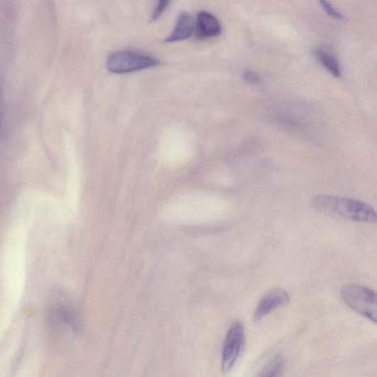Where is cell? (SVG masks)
Here are the masks:
<instances>
[{
    "instance_id": "3957f363",
    "label": "cell",
    "mask_w": 377,
    "mask_h": 377,
    "mask_svg": "<svg viewBox=\"0 0 377 377\" xmlns=\"http://www.w3.org/2000/svg\"><path fill=\"white\" fill-rule=\"evenodd\" d=\"M159 62L149 55L136 52L121 51L111 54L107 61V69L116 74L137 72L157 66Z\"/></svg>"
},
{
    "instance_id": "7a4b0ae2",
    "label": "cell",
    "mask_w": 377,
    "mask_h": 377,
    "mask_svg": "<svg viewBox=\"0 0 377 377\" xmlns=\"http://www.w3.org/2000/svg\"><path fill=\"white\" fill-rule=\"evenodd\" d=\"M345 303L354 311L376 323L377 296L375 291L361 286L349 285L342 290Z\"/></svg>"
},
{
    "instance_id": "ba28073f",
    "label": "cell",
    "mask_w": 377,
    "mask_h": 377,
    "mask_svg": "<svg viewBox=\"0 0 377 377\" xmlns=\"http://www.w3.org/2000/svg\"><path fill=\"white\" fill-rule=\"evenodd\" d=\"M315 58L322 64L333 77L340 78L342 67L337 56L330 49L325 47H317L315 51Z\"/></svg>"
},
{
    "instance_id": "30bf717a",
    "label": "cell",
    "mask_w": 377,
    "mask_h": 377,
    "mask_svg": "<svg viewBox=\"0 0 377 377\" xmlns=\"http://www.w3.org/2000/svg\"><path fill=\"white\" fill-rule=\"evenodd\" d=\"M320 6H322L323 9L326 11V13L330 16L335 18V20H337V21L345 20L346 18L345 16L340 11H338L337 9H335L330 3L325 1V0H323V1L320 2Z\"/></svg>"
},
{
    "instance_id": "52a82bcc",
    "label": "cell",
    "mask_w": 377,
    "mask_h": 377,
    "mask_svg": "<svg viewBox=\"0 0 377 377\" xmlns=\"http://www.w3.org/2000/svg\"><path fill=\"white\" fill-rule=\"evenodd\" d=\"M196 30V22L188 13H181L174 31L165 40L166 43H176L188 39Z\"/></svg>"
},
{
    "instance_id": "5b68a950",
    "label": "cell",
    "mask_w": 377,
    "mask_h": 377,
    "mask_svg": "<svg viewBox=\"0 0 377 377\" xmlns=\"http://www.w3.org/2000/svg\"><path fill=\"white\" fill-rule=\"evenodd\" d=\"M289 300V294L285 290L271 291L259 300L254 314V320L258 322L276 309L286 305Z\"/></svg>"
},
{
    "instance_id": "9c48e42d",
    "label": "cell",
    "mask_w": 377,
    "mask_h": 377,
    "mask_svg": "<svg viewBox=\"0 0 377 377\" xmlns=\"http://www.w3.org/2000/svg\"><path fill=\"white\" fill-rule=\"evenodd\" d=\"M286 369V363L281 356L272 358L259 371L257 377H282Z\"/></svg>"
},
{
    "instance_id": "8992f818",
    "label": "cell",
    "mask_w": 377,
    "mask_h": 377,
    "mask_svg": "<svg viewBox=\"0 0 377 377\" xmlns=\"http://www.w3.org/2000/svg\"><path fill=\"white\" fill-rule=\"evenodd\" d=\"M196 30L200 39H209L219 35L222 33V26L213 14L202 11L198 16Z\"/></svg>"
},
{
    "instance_id": "8fae6325",
    "label": "cell",
    "mask_w": 377,
    "mask_h": 377,
    "mask_svg": "<svg viewBox=\"0 0 377 377\" xmlns=\"http://www.w3.org/2000/svg\"><path fill=\"white\" fill-rule=\"evenodd\" d=\"M242 78L244 81L249 84H258L261 82V78L259 75L252 70H247L242 74Z\"/></svg>"
},
{
    "instance_id": "277c9868",
    "label": "cell",
    "mask_w": 377,
    "mask_h": 377,
    "mask_svg": "<svg viewBox=\"0 0 377 377\" xmlns=\"http://www.w3.org/2000/svg\"><path fill=\"white\" fill-rule=\"evenodd\" d=\"M246 342V334L242 324L235 322L225 337L223 350L221 371L228 373L235 366Z\"/></svg>"
},
{
    "instance_id": "6da1fadb",
    "label": "cell",
    "mask_w": 377,
    "mask_h": 377,
    "mask_svg": "<svg viewBox=\"0 0 377 377\" xmlns=\"http://www.w3.org/2000/svg\"><path fill=\"white\" fill-rule=\"evenodd\" d=\"M315 210L347 220L374 223L376 213L368 204L344 197L320 195L310 203Z\"/></svg>"
},
{
    "instance_id": "7c38bea8",
    "label": "cell",
    "mask_w": 377,
    "mask_h": 377,
    "mask_svg": "<svg viewBox=\"0 0 377 377\" xmlns=\"http://www.w3.org/2000/svg\"><path fill=\"white\" fill-rule=\"evenodd\" d=\"M169 4V2L168 1H161L159 4L152 16L154 21H157V18L162 14V13L165 11L167 7L168 6Z\"/></svg>"
}]
</instances>
